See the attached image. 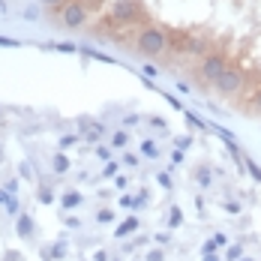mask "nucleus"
<instances>
[{
    "label": "nucleus",
    "instance_id": "nucleus-28",
    "mask_svg": "<svg viewBox=\"0 0 261 261\" xmlns=\"http://www.w3.org/2000/svg\"><path fill=\"white\" fill-rule=\"evenodd\" d=\"M123 162H126V165H138V156H135V153H126V156H123Z\"/></svg>",
    "mask_w": 261,
    "mask_h": 261
},
{
    "label": "nucleus",
    "instance_id": "nucleus-30",
    "mask_svg": "<svg viewBox=\"0 0 261 261\" xmlns=\"http://www.w3.org/2000/svg\"><path fill=\"white\" fill-rule=\"evenodd\" d=\"M6 210H9V213H18V201H15V198H9V204H6Z\"/></svg>",
    "mask_w": 261,
    "mask_h": 261
},
{
    "label": "nucleus",
    "instance_id": "nucleus-16",
    "mask_svg": "<svg viewBox=\"0 0 261 261\" xmlns=\"http://www.w3.org/2000/svg\"><path fill=\"white\" fill-rule=\"evenodd\" d=\"M246 168H249V174H252V177H255V180L261 183V168H258V165H255V162H252V159L246 162Z\"/></svg>",
    "mask_w": 261,
    "mask_h": 261
},
{
    "label": "nucleus",
    "instance_id": "nucleus-10",
    "mask_svg": "<svg viewBox=\"0 0 261 261\" xmlns=\"http://www.w3.org/2000/svg\"><path fill=\"white\" fill-rule=\"evenodd\" d=\"M66 168H69V159L63 156V153H57L54 156V171H66Z\"/></svg>",
    "mask_w": 261,
    "mask_h": 261
},
{
    "label": "nucleus",
    "instance_id": "nucleus-19",
    "mask_svg": "<svg viewBox=\"0 0 261 261\" xmlns=\"http://www.w3.org/2000/svg\"><path fill=\"white\" fill-rule=\"evenodd\" d=\"M156 180H159V186H165V189H171V177H168V174H165V171H162V174H159Z\"/></svg>",
    "mask_w": 261,
    "mask_h": 261
},
{
    "label": "nucleus",
    "instance_id": "nucleus-27",
    "mask_svg": "<svg viewBox=\"0 0 261 261\" xmlns=\"http://www.w3.org/2000/svg\"><path fill=\"white\" fill-rule=\"evenodd\" d=\"M24 18H27V21H36V18H39V12H36V9H27Z\"/></svg>",
    "mask_w": 261,
    "mask_h": 261
},
{
    "label": "nucleus",
    "instance_id": "nucleus-29",
    "mask_svg": "<svg viewBox=\"0 0 261 261\" xmlns=\"http://www.w3.org/2000/svg\"><path fill=\"white\" fill-rule=\"evenodd\" d=\"M192 144V138H177V150H183V147H189Z\"/></svg>",
    "mask_w": 261,
    "mask_h": 261
},
{
    "label": "nucleus",
    "instance_id": "nucleus-6",
    "mask_svg": "<svg viewBox=\"0 0 261 261\" xmlns=\"http://www.w3.org/2000/svg\"><path fill=\"white\" fill-rule=\"evenodd\" d=\"M207 48H210L207 36H189V39H186V51L183 54H189V57H207Z\"/></svg>",
    "mask_w": 261,
    "mask_h": 261
},
{
    "label": "nucleus",
    "instance_id": "nucleus-18",
    "mask_svg": "<svg viewBox=\"0 0 261 261\" xmlns=\"http://www.w3.org/2000/svg\"><path fill=\"white\" fill-rule=\"evenodd\" d=\"M117 204H120V207H129V210H132V207H138V204H135V198H129V195H123Z\"/></svg>",
    "mask_w": 261,
    "mask_h": 261
},
{
    "label": "nucleus",
    "instance_id": "nucleus-26",
    "mask_svg": "<svg viewBox=\"0 0 261 261\" xmlns=\"http://www.w3.org/2000/svg\"><path fill=\"white\" fill-rule=\"evenodd\" d=\"M0 45H6V48H15L18 42H15V39H6V36H0Z\"/></svg>",
    "mask_w": 261,
    "mask_h": 261
},
{
    "label": "nucleus",
    "instance_id": "nucleus-34",
    "mask_svg": "<svg viewBox=\"0 0 261 261\" xmlns=\"http://www.w3.org/2000/svg\"><path fill=\"white\" fill-rule=\"evenodd\" d=\"M240 261H252V258H240Z\"/></svg>",
    "mask_w": 261,
    "mask_h": 261
},
{
    "label": "nucleus",
    "instance_id": "nucleus-12",
    "mask_svg": "<svg viewBox=\"0 0 261 261\" xmlns=\"http://www.w3.org/2000/svg\"><path fill=\"white\" fill-rule=\"evenodd\" d=\"M198 183H201V186H207V183H210V168H207V165H201V168H198Z\"/></svg>",
    "mask_w": 261,
    "mask_h": 261
},
{
    "label": "nucleus",
    "instance_id": "nucleus-13",
    "mask_svg": "<svg viewBox=\"0 0 261 261\" xmlns=\"http://www.w3.org/2000/svg\"><path fill=\"white\" fill-rule=\"evenodd\" d=\"M126 141H129L126 132H114V147H126Z\"/></svg>",
    "mask_w": 261,
    "mask_h": 261
},
{
    "label": "nucleus",
    "instance_id": "nucleus-7",
    "mask_svg": "<svg viewBox=\"0 0 261 261\" xmlns=\"http://www.w3.org/2000/svg\"><path fill=\"white\" fill-rule=\"evenodd\" d=\"M135 228H138V219H135V216H129L126 222H120V225L114 228V234H117V237H126L129 231H135Z\"/></svg>",
    "mask_w": 261,
    "mask_h": 261
},
{
    "label": "nucleus",
    "instance_id": "nucleus-14",
    "mask_svg": "<svg viewBox=\"0 0 261 261\" xmlns=\"http://www.w3.org/2000/svg\"><path fill=\"white\" fill-rule=\"evenodd\" d=\"M240 255H243V249H240V246H231V249L225 252V258H228V261H240Z\"/></svg>",
    "mask_w": 261,
    "mask_h": 261
},
{
    "label": "nucleus",
    "instance_id": "nucleus-8",
    "mask_svg": "<svg viewBox=\"0 0 261 261\" xmlns=\"http://www.w3.org/2000/svg\"><path fill=\"white\" fill-rule=\"evenodd\" d=\"M33 231V222H30V216H18V234H30Z\"/></svg>",
    "mask_w": 261,
    "mask_h": 261
},
{
    "label": "nucleus",
    "instance_id": "nucleus-2",
    "mask_svg": "<svg viewBox=\"0 0 261 261\" xmlns=\"http://www.w3.org/2000/svg\"><path fill=\"white\" fill-rule=\"evenodd\" d=\"M114 24H132V21H144V9L135 3V0H117L111 6V15H108Z\"/></svg>",
    "mask_w": 261,
    "mask_h": 261
},
{
    "label": "nucleus",
    "instance_id": "nucleus-5",
    "mask_svg": "<svg viewBox=\"0 0 261 261\" xmlns=\"http://www.w3.org/2000/svg\"><path fill=\"white\" fill-rule=\"evenodd\" d=\"M243 72L240 69H225L222 75H219V81H216V90L222 93V96H234L237 90L243 87Z\"/></svg>",
    "mask_w": 261,
    "mask_h": 261
},
{
    "label": "nucleus",
    "instance_id": "nucleus-3",
    "mask_svg": "<svg viewBox=\"0 0 261 261\" xmlns=\"http://www.w3.org/2000/svg\"><path fill=\"white\" fill-rule=\"evenodd\" d=\"M84 21H87V6L81 0H69L60 6V24L63 27L79 30V27H84Z\"/></svg>",
    "mask_w": 261,
    "mask_h": 261
},
{
    "label": "nucleus",
    "instance_id": "nucleus-4",
    "mask_svg": "<svg viewBox=\"0 0 261 261\" xmlns=\"http://www.w3.org/2000/svg\"><path fill=\"white\" fill-rule=\"evenodd\" d=\"M228 69V60H225V54H207L204 60H201V79L207 81V84H216L219 81V75Z\"/></svg>",
    "mask_w": 261,
    "mask_h": 261
},
{
    "label": "nucleus",
    "instance_id": "nucleus-1",
    "mask_svg": "<svg viewBox=\"0 0 261 261\" xmlns=\"http://www.w3.org/2000/svg\"><path fill=\"white\" fill-rule=\"evenodd\" d=\"M168 48V33L159 30V27H144L135 33V51L144 54V57H159V54Z\"/></svg>",
    "mask_w": 261,
    "mask_h": 261
},
{
    "label": "nucleus",
    "instance_id": "nucleus-21",
    "mask_svg": "<svg viewBox=\"0 0 261 261\" xmlns=\"http://www.w3.org/2000/svg\"><path fill=\"white\" fill-rule=\"evenodd\" d=\"M42 3H45V6H48V9H60V6H63V3H66V0H42Z\"/></svg>",
    "mask_w": 261,
    "mask_h": 261
},
{
    "label": "nucleus",
    "instance_id": "nucleus-9",
    "mask_svg": "<svg viewBox=\"0 0 261 261\" xmlns=\"http://www.w3.org/2000/svg\"><path fill=\"white\" fill-rule=\"evenodd\" d=\"M63 204H66V207H75V204H81V195L79 192H66V195H63Z\"/></svg>",
    "mask_w": 261,
    "mask_h": 261
},
{
    "label": "nucleus",
    "instance_id": "nucleus-23",
    "mask_svg": "<svg viewBox=\"0 0 261 261\" xmlns=\"http://www.w3.org/2000/svg\"><path fill=\"white\" fill-rule=\"evenodd\" d=\"M54 48H60V51H75V45H72V42H60V45H54Z\"/></svg>",
    "mask_w": 261,
    "mask_h": 261
},
{
    "label": "nucleus",
    "instance_id": "nucleus-33",
    "mask_svg": "<svg viewBox=\"0 0 261 261\" xmlns=\"http://www.w3.org/2000/svg\"><path fill=\"white\" fill-rule=\"evenodd\" d=\"M0 204H9V195H6L3 189H0Z\"/></svg>",
    "mask_w": 261,
    "mask_h": 261
},
{
    "label": "nucleus",
    "instance_id": "nucleus-25",
    "mask_svg": "<svg viewBox=\"0 0 261 261\" xmlns=\"http://www.w3.org/2000/svg\"><path fill=\"white\" fill-rule=\"evenodd\" d=\"M60 144H63V147H69V144H75V135H63V138H60Z\"/></svg>",
    "mask_w": 261,
    "mask_h": 261
},
{
    "label": "nucleus",
    "instance_id": "nucleus-22",
    "mask_svg": "<svg viewBox=\"0 0 261 261\" xmlns=\"http://www.w3.org/2000/svg\"><path fill=\"white\" fill-rule=\"evenodd\" d=\"M111 219H114L111 210H99V222H111Z\"/></svg>",
    "mask_w": 261,
    "mask_h": 261
},
{
    "label": "nucleus",
    "instance_id": "nucleus-20",
    "mask_svg": "<svg viewBox=\"0 0 261 261\" xmlns=\"http://www.w3.org/2000/svg\"><path fill=\"white\" fill-rule=\"evenodd\" d=\"M105 177H114V174H117V165H114V162H108V165H105V171H102Z\"/></svg>",
    "mask_w": 261,
    "mask_h": 261
},
{
    "label": "nucleus",
    "instance_id": "nucleus-17",
    "mask_svg": "<svg viewBox=\"0 0 261 261\" xmlns=\"http://www.w3.org/2000/svg\"><path fill=\"white\" fill-rule=\"evenodd\" d=\"M141 150H144L147 156H156V144H153V141H144V144H141Z\"/></svg>",
    "mask_w": 261,
    "mask_h": 261
},
{
    "label": "nucleus",
    "instance_id": "nucleus-15",
    "mask_svg": "<svg viewBox=\"0 0 261 261\" xmlns=\"http://www.w3.org/2000/svg\"><path fill=\"white\" fill-rule=\"evenodd\" d=\"M99 132H102V126H99V123H93V126L87 129V141H96V138H99Z\"/></svg>",
    "mask_w": 261,
    "mask_h": 261
},
{
    "label": "nucleus",
    "instance_id": "nucleus-32",
    "mask_svg": "<svg viewBox=\"0 0 261 261\" xmlns=\"http://www.w3.org/2000/svg\"><path fill=\"white\" fill-rule=\"evenodd\" d=\"M147 261H162V252H159V249H156V252H150V255H147Z\"/></svg>",
    "mask_w": 261,
    "mask_h": 261
},
{
    "label": "nucleus",
    "instance_id": "nucleus-31",
    "mask_svg": "<svg viewBox=\"0 0 261 261\" xmlns=\"http://www.w3.org/2000/svg\"><path fill=\"white\" fill-rule=\"evenodd\" d=\"M225 210H228V213H237V210H240V204H234V201H228V204H225Z\"/></svg>",
    "mask_w": 261,
    "mask_h": 261
},
{
    "label": "nucleus",
    "instance_id": "nucleus-24",
    "mask_svg": "<svg viewBox=\"0 0 261 261\" xmlns=\"http://www.w3.org/2000/svg\"><path fill=\"white\" fill-rule=\"evenodd\" d=\"M252 108L261 111V90H255V96H252Z\"/></svg>",
    "mask_w": 261,
    "mask_h": 261
},
{
    "label": "nucleus",
    "instance_id": "nucleus-11",
    "mask_svg": "<svg viewBox=\"0 0 261 261\" xmlns=\"http://www.w3.org/2000/svg\"><path fill=\"white\" fill-rule=\"evenodd\" d=\"M180 222H183V213L177 207H171V219H168V225H171V228H177Z\"/></svg>",
    "mask_w": 261,
    "mask_h": 261
}]
</instances>
